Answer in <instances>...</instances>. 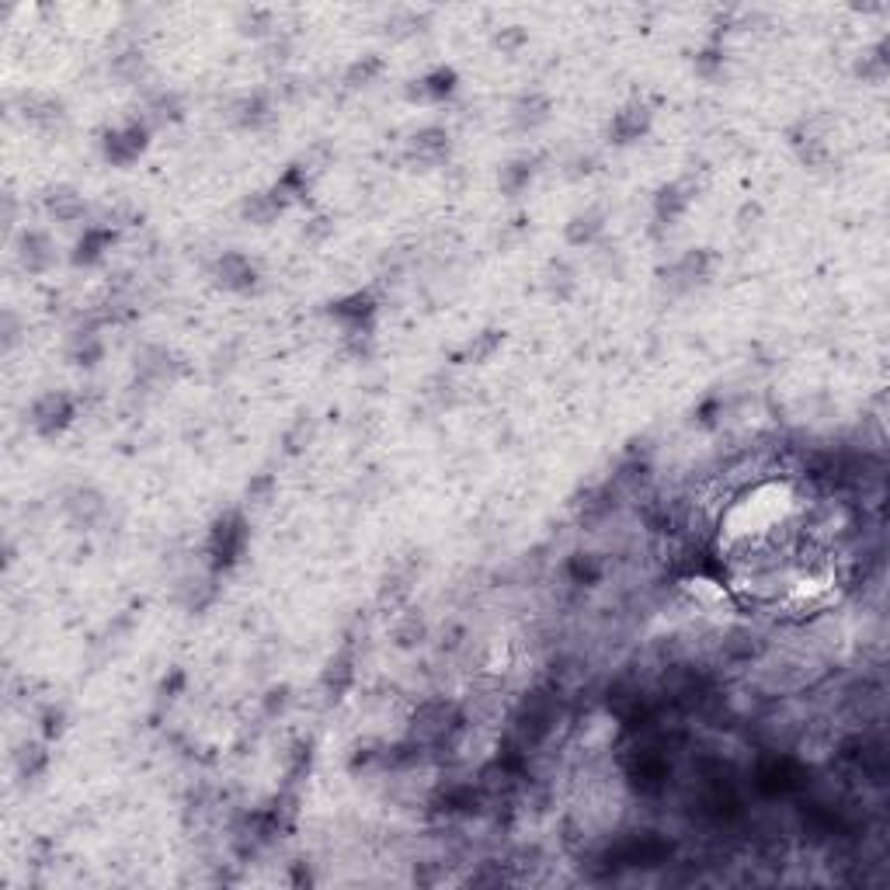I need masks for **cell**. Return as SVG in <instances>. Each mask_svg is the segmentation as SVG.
Instances as JSON below:
<instances>
[{"label":"cell","instance_id":"13","mask_svg":"<svg viewBox=\"0 0 890 890\" xmlns=\"http://www.w3.org/2000/svg\"><path fill=\"white\" fill-rule=\"evenodd\" d=\"M605 233V213L598 206H588L574 213L564 226V240L571 247H595L598 237Z\"/></svg>","mask_w":890,"mask_h":890},{"label":"cell","instance_id":"11","mask_svg":"<svg viewBox=\"0 0 890 890\" xmlns=\"http://www.w3.org/2000/svg\"><path fill=\"white\" fill-rule=\"evenodd\" d=\"M692 199H696V185H692L689 178L668 181V185H661L658 195H654V220L665 226L682 220V216L689 213Z\"/></svg>","mask_w":890,"mask_h":890},{"label":"cell","instance_id":"5","mask_svg":"<svg viewBox=\"0 0 890 890\" xmlns=\"http://www.w3.org/2000/svg\"><path fill=\"white\" fill-rule=\"evenodd\" d=\"M209 279L226 293H251L254 282H258V265L240 251H223L209 268Z\"/></svg>","mask_w":890,"mask_h":890},{"label":"cell","instance_id":"8","mask_svg":"<svg viewBox=\"0 0 890 890\" xmlns=\"http://www.w3.org/2000/svg\"><path fill=\"white\" fill-rule=\"evenodd\" d=\"M14 258L28 275H42L56 265V244L46 230H21L18 244H14Z\"/></svg>","mask_w":890,"mask_h":890},{"label":"cell","instance_id":"15","mask_svg":"<svg viewBox=\"0 0 890 890\" xmlns=\"http://www.w3.org/2000/svg\"><path fill=\"white\" fill-rule=\"evenodd\" d=\"M536 164H539L536 157H515V160H508V164L501 167V174H498L501 192H505L508 199H519L522 192H529L532 178H536V171H539Z\"/></svg>","mask_w":890,"mask_h":890},{"label":"cell","instance_id":"25","mask_svg":"<svg viewBox=\"0 0 890 890\" xmlns=\"http://www.w3.org/2000/svg\"><path fill=\"white\" fill-rule=\"evenodd\" d=\"M272 119V108H268V101L261 98V94H254V98H244L237 105V126L244 129H261L265 122Z\"/></svg>","mask_w":890,"mask_h":890},{"label":"cell","instance_id":"21","mask_svg":"<svg viewBox=\"0 0 890 890\" xmlns=\"http://www.w3.org/2000/svg\"><path fill=\"white\" fill-rule=\"evenodd\" d=\"M452 87H456V74H452V70H445V67H439L435 74L414 80V87L407 94H411L414 101H445L452 94Z\"/></svg>","mask_w":890,"mask_h":890},{"label":"cell","instance_id":"6","mask_svg":"<svg viewBox=\"0 0 890 890\" xmlns=\"http://www.w3.org/2000/svg\"><path fill=\"white\" fill-rule=\"evenodd\" d=\"M651 122H654V112L647 101H630V105H623L616 115H612L609 122V136L616 147H630V143L644 140L647 133H651Z\"/></svg>","mask_w":890,"mask_h":890},{"label":"cell","instance_id":"9","mask_svg":"<svg viewBox=\"0 0 890 890\" xmlns=\"http://www.w3.org/2000/svg\"><path fill=\"white\" fill-rule=\"evenodd\" d=\"M449 150H452L449 129L425 126L411 136V143H407V160H411V164H421V167H439L442 160H449Z\"/></svg>","mask_w":890,"mask_h":890},{"label":"cell","instance_id":"27","mask_svg":"<svg viewBox=\"0 0 890 890\" xmlns=\"http://www.w3.org/2000/svg\"><path fill=\"white\" fill-rule=\"evenodd\" d=\"M18 769H21V776L32 779L35 772L46 769V751H42L39 744H32V748H21V755H18Z\"/></svg>","mask_w":890,"mask_h":890},{"label":"cell","instance_id":"18","mask_svg":"<svg viewBox=\"0 0 890 890\" xmlns=\"http://www.w3.org/2000/svg\"><path fill=\"white\" fill-rule=\"evenodd\" d=\"M112 240H115L112 226H87L84 237L77 240L74 261H77V265H94V261L105 258V251L112 247Z\"/></svg>","mask_w":890,"mask_h":890},{"label":"cell","instance_id":"17","mask_svg":"<svg viewBox=\"0 0 890 890\" xmlns=\"http://www.w3.org/2000/svg\"><path fill=\"white\" fill-rule=\"evenodd\" d=\"M63 119H67L63 101L53 98V94H28L25 98V122H32V126L53 129V126H60Z\"/></svg>","mask_w":890,"mask_h":890},{"label":"cell","instance_id":"1","mask_svg":"<svg viewBox=\"0 0 890 890\" xmlns=\"http://www.w3.org/2000/svg\"><path fill=\"white\" fill-rule=\"evenodd\" d=\"M74 418H77V404L74 397L63 390L39 393V397L32 400V407H28V425H32V432L39 435V439H60V435L74 425Z\"/></svg>","mask_w":890,"mask_h":890},{"label":"cell","instance_id":"24","mask_svg":"<svg viewBox=\"0 0 890 890\" xmlns=\"http://www.w3.org/2000/svg\"><path fill=\"white\" fill-rule=\"evenodd\" d=\"M181 119V98L178 94H157V98H150L147 105V115H143V122L147 126H164V122H178Z\"/></svg>","mask_w":890,"mask_h":890},{"label":"cell","instance_id":"12","mask_svg":"<svg viewBox=\"0 0 890 890\" xmlns=\"http://www.w3.org/2000/svg\"><path fill=\"white\" fill-rule=\"evenodd\" d=\"M289 202H293V199H289V195H282V188L275 185V188H268V192L247 195L244 206H240V216H244L247 223H254V226H268V223H275L282 213H286Z\"/></svg>","mask_w":890,"mask_h":890},{"label":"cell","instance_id":"7","mask_svg":"<svg viewBox=\"0 0 890 890\" xmlns=\"http://www.w3.org/2000/svg\"><path fill=\"white\" fill-rule=\"evenodd\" d=\"M372 313H376V303L362 293H352L338 299V303H331V320L345 331V338H369Z\"/></svg>","mask_w":890,"mask_h":890},{"label":"cell","instance_id":"26","mask_svg":"<svg viewBox=\"0 0 890 890\" xmlns=\"http://www.w3.org/2000/svg\"><path fill=\"white\" fill-rule=\"evenodd\" d=\"M376 74H383V60H379V56H362V60L355 63L352 70H348V77H345V80H348V84H352V87H366Z\"/></svg>","mask_w":890,"mask_h":890},{"label":"cell","instance_id":"20","mask_svg":"<svg viewBox=\"0 0 890 890\" xmlns=\"http://www.w3.org/2000/svg\"><path fill=\"white\" fill-rule=\"evenodd\" d=\"M543 286L550 289L553 299H571L574 293H578V272H574L571 261L557 258V261H550V265H546Z\"/></svg>","mask_w":890,"mask_h":890},{"label":"cell","instance_id":"28","mask_svg":"<svg viewBox=\"0 0 890 890\" xmlns=\"http://www.w3.org/2000/svg\"><path fill=\"white\" fill-rule=\"evenodd\" d=\"M393 637H397V644H400V647H414V644H421V637H425V623H421L418 616H411V619H407V623H397Z\"/></svg>","mask_w":890,"mask_h":890},{"label":"cell","instance_id":"3","mask_svg":"<svg viewBox=\"0 0 890 890\" xmlns=\"http://www.w3.org/2000/svg\"><path fill=\"white\" fill-rule=\"evenodd\" d=\"M150 147V126L143 119L122 122V126L108 129L105 140H101V153L112 167H129L147 153Z\"/></svg>","mask_w":890,"mask_h":890},{"label":"cell","instance_id":"23","mask_svg":"<svg viewBox=\"0 0 890 890\" xmlns=\"http://www.w3.org/2000/svg\"><path fill=\"white\" fill-rule=\"evenodd\" d=\"M505 345V331H480L470 338V345L463 348V359L466 362H477V366H484V362H491L494 355H498V348Z\"/></svg>","mask_w":890,"mask_h":890},{"label":"cell","instance_id":"4","mask_svg":"<svg viewBox=\"0 0 890 890\" xmlns=\"http://www.w3.org/2000/svg\"><path fill=\"white\" fill-rule=\"evenodd\" d=\"M713 275V254L706 247H692L682 258H675L665 268V289L671 296H685L692 289L706 286V279Z\"/></svg>","mask_w":890,"mask_h":890},{"label":"cell","instance_id":"2","mask_svg":"<svg viewBox=\"0 0 890 890\" xmlns=\"http://www.w3.org/2000/svg\"><path fill=\"white\" fill-rule=\"evenodd\" d=\"M244 546H247L244 515H240V512L220 515V519L213 522V529H209V539H206L209 564H213V571H226V567L237 564L240 553H244Z\"/></svg>","mask_w":890,"mask_h":890},{"label":"cell","instance_id":"22","mask_svg":"<svg viewBox=\"0 0 890 890\" xmlns=\"http://www.w3.org/2000/svg\"><path fill=\"white\" fill-rule=\"evenodd\" d=\"M136 369H140L143 379H153V383H160V379H171L174 376V355L167 352V348H147V352L136 359Z\"/></svg>","mask_w":890,"mask_h":890},{"label":"cell","instance_id":"10","mask_svg":"<svg viewBox=\"0 0 890 890\" xmlns=\"http://www.w3.org/2000/svg\"><path fill=\"white\" fill-rule=\"evenodd\" d=\"M550 115H553L550 94H543V91H522L519 98L512 101V112H508V119H512L515 133H536V129H543L546 122H550Z\"/></svg>","mask_w":890,"mask_h":890},{"label":"cell","instance_id":"14","mask_svg":"<svg viewBox=\"0 0 890 890\" xmlns=\"http://www.w3.org/2000/svg\"><path fill=\"white\" fill-rule=\"evenodd\" d=\"M42 206H46V213L53 216L56 223H77V220H84V213H87L84 195H80L74 185L49 188L46 199H42Z\"/></svg>","mask_w":890,"mask_h":890},{"label":"cell","instance_id":"16","mask_svg":"<svg viewBox=\"0 0 890 890\" xmlns=\"http://www.w3.org/2000/svg\"><path fill=\"white\" fill-rule=\"evenodd\" d=\"M67 515L77 525H94L105 515V498H101L94 487H74L67 494Z\"/></svg>","mask_w":890,"mask_h":890},{"label":"cell","instance_id":"19","mask_svg":"<svg viewBox=\"0 0 890 890\" xmlns=\"http://www.w3.org/2000/svg\"><path fill=\"white\" fill-rule=\"evenodd\" d=\"M67 359L80 369H94L101 359H105V345L94 331H77L67 345Z\"/></svg>","mask_w":890,"mask_h":890}]
</instances>
